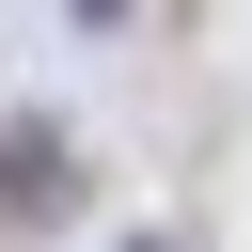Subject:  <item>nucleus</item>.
Masks as SVG:
<instances>
[{"label":"nucleus","mask_w":252,"mask_h":252,"mask_svg":"<svg viewBox=\"0 0 252 252\" xmlns=\"http://www.w3.org/2000/svg\"><path fill=\"white\" fill-rule=\"evenodd\" d=\"M79 205V158H63V126L32 110V126H0V236H47Z\"/></svg>","instance_id":"obj_1"},{"label":"nucleus","mask_w":252,"mask_h":252,"mask_svg":"<svg viewBox=\"0 0 252 252\" xmlns=\"http://www.w3.org/2000/svg\"><path fill=\"white\" fill-rule=\"evenodd\" d=\"M110 252H173V236H110Z\"/></svg>","instance_id":"obj_3"},{"label":"nucleus","mask_w":252,"mask_h":252,"mask_svg":"<svg viewBox=\"0 0 252 252\" xmlns=\"http://www.w3.org/2000/svg\"><path fill=\"white\" fill-rule=\"evenodd\" d=\"M79 16H94V32H110V16H126V0H79Z\"/></svg>","instance_id":"obj_2"}]
</instances>
